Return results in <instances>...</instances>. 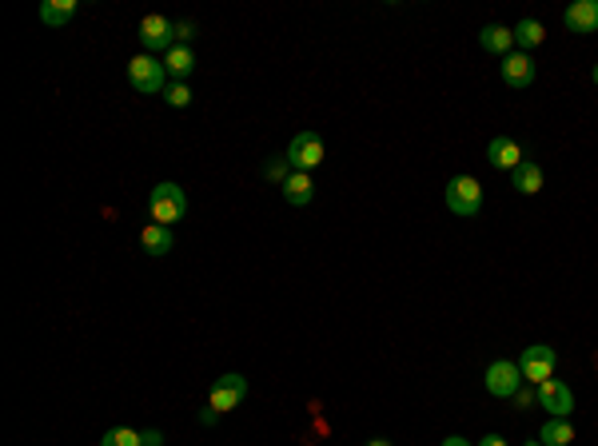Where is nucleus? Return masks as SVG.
<instances>
[{
    "label": "nucleus",
    "instance_id": "1",
    "mask_svg": "<svg viewBox=\"0 0 598 446\" xmlns=\"http://www.w3.org/2000/svg\"><path fill=\"white\" fill-rule=\"evenodd\" d=\"M148 215H152V223H180L184 215H188V195H184L180 183H156L148 195Z\"/></svg>",
    "mask_w": 598,
    "mask_h": 446
},
{
    "label": "nucleus",
    "instance_id": "2",
    "mask_svg": "<svg viewBox=\"0 0 598 446\" xmlns=\"http://www.w3.org/2000/svg\"><path fill=\"white\" fill-rule=\"evenodd\" d=\"M128 84H132L140 96H160V92H168V68L156 57L140 52V57L128 60Z\"/></svg>",
    "mask_w": 598,
    "mask_h": 446
},
{
    "label": "nucleus",
    "instance_id": "3",
    "mask_svg": "<svg viewBox=\"0 0 598 446\" xmlns=\"http://www.w3.org/2000/svg\"><path fill=\"white\" fill-rule=\"evenodd\" d=\"M447 208L455 212V215H478L483 212V183H478L475 176H455V180H447Z\"/></svg>",
    "mask_w": 598,
    "mask_h": 446
},
{
    "label": "nucleus",
    "instance_id": "4",
    "mask_svg": "<svg viewBox=\"0 0 598 446\" xmlns=\"http://www.w3.org/2000/svg\"><path fill=\"white\" fill-rule=\"evenodd\" d=\"M323 136L320 132H299V136H291V144H288V164L291 171H315L323 164Z\"/></svg>",
    "mask_w": 598,
    "mask_h": 446
},
{
    "label": "nucleus",
    "instance_id": "5",
    "mask_svg": "<svg viewBox=\"0 0 598 446\" xmlns=\"http://www.w3.org/2000/svg\"><path fill=\"white\" fill-rule=\"evenodd\" d=\"M554 367H559V351L547 343H535L519 355V371H523V383H547L554 379Z\"/></svg>",
    "mask_w": 598,
    "mask_h": 446
},
{
    "label": "nucleus",
    "instance_id": "6",
    "mask_svg": "<svg viewBox=\"0 0 598 446\" xmlns=\"http://www.w3.org/2000/svg\"><path fill=\"white\" fill-rule=\"evenodd\" d=\"M483 383L495 399H515V390L523 387V371H519V363H510V358H498V363L487 367Z\"/></svg>",
    "mask_w": 598,
    "mask_h": 446
},
{
    "label": "nucleus",
    "instance_id": "7",
    "mask_svg": "<svg viewBox=\"0 0 598 446\" xmlns=\"http://www.w3.org/2000/svg\"><path fill=\"white\" fill-rule=\"evenodd\" d=\"M539 407L547 410L551 419H567L574 410V390L567 383H559V379H547V383H539Z\"/></svg>",
    "mask_w": 598,
    "mask_h": 446
},
{
    "label": "nucleus",
    "instance_id": "8",
    "mask_svg": "<svg viewBox=\"0 0 598 446\" xmlns=\"http://www.w3.org/2000/svg\"><path fill=\"white\" fill-rule=\"evenodd\" d=\"M140 40H144L148 57L152 52H172L176 48V25L164 16H144L140 20Z\"/></svg>",
    "mask_w": 598,
    "mask_h": 446
},
{
    "label": "nucleus",
    "instance_id": "9",
    "mask_svg": "<svg viewBox=\"0 0 598 446\" xmlns=\"http://www.w3.org/2000/svg\"><path fill=\"white\" fill-rule=\"evenodd\" d=\"M244 399H247V379H244V375H224L220 383L212 387V407L220 410V415L236 410Z\"/></svg>",
    "mask_w": 598,
    "mask_h": 446
},
{
    "label": "nucleus",
    "instance_id": "10",
    "mask_svg": "<svg viewBox=\"0 0 598 446\" xmlns=\"http://www.w3.org/2000/svg\"><path fill=\"white\" fill-rule=\"evenodd\" d=\"M487 164L498 168V171H515L523 168V148H519V140L510 136H495L491 148H487Z\"/></svg>",
    "mask_w": 598,
    "mask_h": 446
},
{
    "label": "nucleus",
    "instance_id": "11",
    "mask_svg": "<svg viewBox=\"0 0 598 446\" xmlns=\"http://www.w3.org/2000/svg\"><path fill=\"white\" fill-rule=\"evenodd\" d=\"M503 84L507 88H530L535 84V64H530L527 52H510V57H503Z\"/></svg>",
    "mask_w": 598,
    "mask_h": 446
},
{
    "label": "nucleus",
    "instance_id": "12",
    "mask_svg": "<svg viewBox=\"0 0 598 446\" xmlns=\"http://www.w3.org/2000/svg\"><path fill=\"white\" fill-rule=\"evenodd\" d=\"M562 20H567V28L579 32V36L598 32V0H574L567 13H562Z\"/></svg>",
    "mask_w": 598,
    "mask_h": 446
},
{
    "label": "nucleus",
    "instance_id": "13",
    "mask_svg": "<svg viewBox=\"0 0 598 446\" xmlns=\"http://www.w3.org/2000/svg\"><path fill=\"white\" fill-rule=\"evenodd\" d=\"M140 247H144L148 255H168L172 247H176V235H172V227H164V223H148L144 232H140Z\"/></svg>",
    "mask_w": 598,
    "mask_h": 446
},
{
    "label": "nucleus",
    "instance_id": "14",
    "mask_svg": "<svg viewBox=\"0 0 598 446\" xmlns=\"http://www.w3.org/2000/svg\"><path fill=\"white\" fill-rule=\"evenodd\" d=\"M542 183H547V176H542V168L535 160H523V168L510 171V188L519 195H535V192H542Z\"/></svg>",
    "mask_w": 598,
    "mask_h": 446
},
{
    "label": "nucleus",
    "instance_id": "15",
    "mask_svg": "<svg viewBox=\"0 0 598 446\" xmlns=\"http://www.w3.org/2000/svg\"><path fill=\"white\" fill-rule=\"evenodd\" d=\"M478 45L487 52H495V57H510V48H515V28H503V25H487L478 32Z\"/></svg>",
    "mask_w": 598,
    "mask_h": 446
},
{
    "label": "nucleus",
    "instance_id": "16",
    "mask_svg": "<svg viewBox=\"0 0 598 446\" xmlns=\"http://www.w3.org/2000/svg\"><path fill=\"white\" fill-rule=\"evenodd\" d=\"M284 200L291 203V208H303V203H311V195H315V183H311V171H291L284 188Z\"/></svg>",
    "mask_w": 598,
    "mask_h": 446
},
{
    "label": "nucleus",
    "instance_id": "17",
    "mask_svg": "<svg viewBox=\"0 0 598 446\" xmlns=\"http://www.w3.org/2000/svg\"><path fill=\"white\" fill-rule=\"evenodd\" d=\"M539 442L542 446H571L574 442V427L571 419H547L539 430Z\"/></svg>",
    "mask_w": 598,
    "mask_h": 446
},
{
    "label": "nucleus",
    "instance_id": "18",
    "mask_svg": "<svg viewBox=\"0 0 598 446\" xmlns=\"http://www.w3.org/2000/svg\"><path fill=\"white\" fill-rule=\"evenodd\" d=\"M72 16H76V0H45V5H40V20H45L48 28H64Z\"/></svg>",
    "mask_w": 598,
    "mask_h": 446
},
{
    "label": "nucleus",
    "instance_id": "19",
    "mask_svg": "<svg viewBox=\"0 0 598 446\" xmlns=\"http://www.w3.org/2000/svg\"><path fill=\"white\" fill-rule=\"evenodd\" d=\"M164 68H168L172 76H176V84L188 80V72L195 68V57L188 52V45H176V48H172V52H168V60H164Z\"/></svg>",
    "mask_w": 598,
    "mask_h": 446
},
{
    "label": "nucleus",
    "instance_id": "20",
    "mask_svg": "<svg viewBox=\"0 0 598 446\" xmlns=\"http://www.w3.org/2000/svg\"><path fill=\"white\" fill-rule=\"evenodd\" d=\"M542 40H547V28H542L539 20H523V25L515 28V45L519 48H539Z\"/></svg>",
    "mask_w": 598,
    "mask_h": 446
},
{
    "label": "nucleus",
    "instance_id": "21",
    "mask_svg": "<svg viewBox=\"0 0 598 446\" xmlns=\"http://www.w3.org/2000/svg\"><path fill=\"white\" fill-rule=\"evenodd\" d=\"M100 446H144V434L132 430V427H112L100 439Z\"/></svg>",
    "mask_w": 598,
    "mask_h": 446
},
{
    "label": "nucleus",
    "instance_id": "22",
    "mask_svg": "<svg viewBox=\"0 0 598 446\" xmlns=\"http://www.w3.org/2000/svg\"><path fill=\"white\" fill-rule=\"evenodd\" d=\"M264 176H268L271 183H279V188H284V183H288V176H291V164H288V156H284V160H279V156L271 160V164L264 168Z\"/></svg>",
    "mask_w": 598,
    "mask_h": 446
},
{
    "label": "nucleus",
    "instance_id": "23",
    "mask_svg": "<svg viewBox=\"0 0 598 446\" xmlns=\"http://www.w3.org/2000/svg\"><path fill=\"white\" fill-rule=\"evenodd\" d=\"M164 100H168L172 108H188V104H192V88H188V84H168Z\"/></svg>",
    "mask_w": 598,
    "mask_h": 446
},
{
    "label": "nucleus",
    "instance_id": "24",
    "mask_svg": "<svg viewBox=\"0 0 598 446\" xmlns=\"http://www.w3.org/2000/svg\"><path fill=\"white\" fill-rule=\"evenodd\" d=\"M539 395H535V390H527V387H519L515 390V399H510V402H515V407H530V402H535Z\"/></svg>",
    "mask_w": 598,
    "mask_h": 446
},
{
    "label": "nucleus",
    "instance_id": "25",
    "mask_svg": "<svg viewBox=\"0 0 598 446\" xmlns=\"http://www.w3.org/2000/svg\"><path fill=\"white\" fill-rule=\"evenodd\" d=\"M192 36H195V25H188V20H180V25H176V40H184V45H188Z\"/></svg>",
    "mask_w": 598,
    "mask_h": 446
},
{
    "label": "nucleus",
    "instance_id": "26",
    "mask_svg": "<svg viewBox=\"0 0 598 446\" xmlns=\"http://www.w3.org/2000/svg\"><path fill=\"white\" fill-rule=\"evenodd\" d=\"M215 419H220V410H215V407H212V402H208V407H204V410H200V422H204V427H212V422H215Z\"/></svg>",
    "mask_w": 598,
    "mask_h": 446
},
{
    "label": "nucleus",
    "instance_id": "27",
    "mask_svg": "<svg viewBox=\"0 0 598 446\" xmlns=\"http://www.w3.org/2000/svg\"><path fill=\"white\" fill-rule=\"evenodd\" d=\"M475 446H507V439H503V434H483Z\"/></svg>",
    "mask_w": 598,
    "mask_h": 446
},
{
    "label": "nucleus",
    "instance_id": "28",
    "mask_svg": "<svg viewBox=\"0 0 598 446\" xmlns=\"http://www.w3.org/2000/svg\"><path fill=\"white\" fill-rule=\"evenodd\" d=\"M144 446H164V434H160V430H144Z\"/></svg>",
    "mask_w": 598,
    "mask_h": 446
},
{
    "label": "nucleus",
    "instance_id": "29",
    "mask_svg": "<svg viewBox=\"0 0 598 446\" xmlns=\"http://www.w3.org/2000/svg\"><path fill=\"white\" fill-rule=\"evenodd\" d=\"M439 446H471V442H467V439H459V434H451V439H443Z\"/></svg>",
    "mask_w": 598,
    "mask_h": 446
},
{
    "label": "nucleus",
    "instance_id": "30",
    "mask_svg": "<svg viewBox=\"0 0 598 446\" xmlns=\"http://www.w3.org/2000/svg\"><path fill=\"white\" fill-rule=\"evenodd\" d=\"M367 446H391L387 439H372V442H367Z\"/></svg>",
    "mask_w": 598,
    "mask_h": 446
},
{
    "label": "nucleus",
    "instance_id": "31",
    "mask_svg": "<svg viewBox=\"0 0 598 446\" xmlns=\"http://www.w3.org/2000/svg\"><path fill=\"white\" fill-rule=\"evenodd\" d=\"M591 76H594V84H598V64H594V72H591Z\"/></svg>",
    "mask_w": 598,
    "mask_h": 446
},
{
    "label": "nucleus",
    "instance_id": "32",
    "mask_svg": "<svg viewBox=\"0 0 598 446\" xmlns=\"http://www.w3.org/2000/svg\"><path fill=\"white\" fill-rule=\"evenodd\" d=\"M527 446H542V442H535V439H530V442H527Z\"/></svg>",
    "mask_w": 598,
    "mask_h": 446
}]
</instances>
